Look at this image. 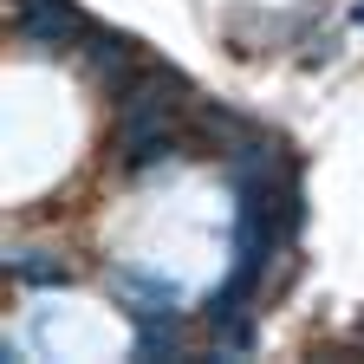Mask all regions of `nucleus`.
<instances>
[{"mask_svg":"<svg viewBox=\"0 0 364 364\" xmlns=\"http://www.w3.org/2000/svg\"><path fill=\"white\" fill-rule=\"evenodd\" d=\"M117 293H124V312L144 326V318H176V287L156 280V273H117Z\"/></svg>","mask_w":364,"mask_h":364,"instance_id":"obj_3","label":"nucleus"},{"mask_svg":"<svg viewBox=\"0 0 364 364\" xmlns=\"http://www.w3.org/2000/svg\"><path fill=\"white\" fill-rule=\"evenodd\" d=\"M169 91H182V78L156 72V65H144L117 91V150H124V163H156L169 150V124L182 111V98H169Z\"/></svg>","mask_w":364,"mask_h":364,"instance_id":"obj_1","label":"nucleus"},{"mask_svg":"<svg viewBox=\"0 0 364 364\" xmlns=\"http://www.w3.org/2000/svg\"><path fill=\"white\" fill-rule=\"evenodd\" d=\"M14 280H26V287H65L72 267L53 260V254H39V247H26V254H14Z\"/></svg>","mask_w":364,"mask_h":364,"instance_id":"obj_4","label":"nucleus"},{"mask_svg":"<svg viewBox=\"0 0 364 364\" xmlns=\"http://www.w3.org/2000/svg\"><path fill=\"white\" fill-rule=\"evenodd\" d=\"M14 33L26 46H46V53H59V46H78L91 39V20L78 0H14Z\"/></svg>","mask_w":364,"mask_h":364,"instance_id":"obj_2","label":"nucleus"},{"mask_svg":"<svg viewBox=\"0 0 364 364\" xmlns=\"http://www.w3.org/2000/svg\"><path fill=\"white\" fill-rule=\"evenodd\" d=\"M351 20H358V26H364V7H358V14H351Z\"/></svg>","mask_w":364,"mask_h":364,"instance_id":"obj_5","label":"nucleus"}]
</instances>
